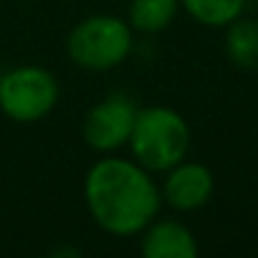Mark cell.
Instances as JSON below:
<instances>
[{
	"mask_svg": "<svg viewBox=\"0 0 258 258\" xmlns=\"http://www.w3.org/2000/svg\"><path fill=\"white\" fill-rule=\"evenodd\" d=\"M135 162L150 172H167L185 160L190 150V126L185 116L170 106L137 109L135 126L129 135Z\"/></svg>",
	"mask_w": 258,
	"mask_h": 258,
	"instance_id": "obj_2",
	"label": "cell"
},
{
	"mask_svg": "<svg viewBox=\"0 0 258 258\" xmlns=\"http://www.w3.org/2000/svg\"><path fill=\"white\" fill-rule=\"evenodd\" d=\"M180 11V0H132L129 3V26L140 33L165 31Z\"/></svg>",
	"mask_w": 258,
	"mask_h": 258,
	"instance_id": "obj_9",
	"label": "cell"
},
{
	"mask_svg": "<svg viewBox=\"0 0 258 258\" xmlns=\"http://www.w3.org/2000/svg\"><path fill=\"white\" fill-rule=\"evenodd\" d=\"M213 190H215L213 172L200 162L182 160L167 170V177L162 185V198L175 210H198L210 200Z\"/></svg>",
	"mask_w": 258,
	"mask_h": 258,
	"instance_id": "obj_6",
	"label": "cell"
},
{
	"mask_svg": "<svg viewBox=\"0 0 258 258\" xmlns=\"http://www.w3.org/2000/svg\"><path fill=\"white\" fill-rule=\"evenodd\" d=\"M137 116V104L126 96H109L94 104L81 124L84 142L94 152H114L129 142Z\"/></svg>",
	"mask_w": 258,
	"mask_h": 258,
	"instance_id": "obj_5",
	"label": "cell"
},
{
	"mask_svg": "<svg viewBox=\"0 0 258 258\" xmlns=\"http://www.w3.org/2000/svg\"><path fill=\"white\" fill-rule=\"evenodd\" d=\"M180 6L203 26L220 28L240 18L245 0H180Z\"/></svg>",
	"mask_w": 258,
	"mask_h": 258,
	"instance_id": "obj_10",
	"label": "cell"
},
{
	"mask_svg": "<svg viewBox=\"0 0 258 258\" xmlns=\"http://www.w3.org/2000/svg\"><path fill=\"white\" fill-rule=\"evenodd\" d=\"M58 104V81L48 69L18 66L0 76V109L18 124H31Z\"/></svg>",
	"mask_w": 258,
	"mask_h": 258,
	"instance_id": "obj_4",
	"label": "cell"
},
{
	"mask_svg": "<svg viewBox=\"0 0 258 258\" xmlns=\"http://www.w3.org/2000/svg\"><path fill=\"white\" fill-rule=\"evenodd\" d=\"M225 53L238 69H258V21L235 18L228 23Z\"/></svg>",
	"mask_w": 258,
	"mask_h": 258,
	"instance_id": "obj_8",
	"label": "cell"
},
{
	"mask_svg": "<svg viewBox=\"0 0 258 258\" xmlns=\"http://www.w3.org/2000/svg\"><path fill=\"white\" fill-rule=\"evenodd\" d=\"M66 51L69 58L86 71L114 69L132 51V26L109 13L89 16L69 33Z\"/></svg>",
	"mask_w": 258,
	"mask_h": 258,
	"instance_id": "obj_3",
	"label": "cell"
},
{
	"mask_svg": "<svg viewBox=\"0 0 258 258\" xmlns=\"http://www.w3.org/2000/svg\"><path fill=\"white\" fill-rule=\"evenodd\" d=\"M140 250L147 258H195L198 243L187 225L177 220H152L142 228Z\"/></svg>",
	"mask_w": 258,
	"mask_h": 258,
	"instance_id": "obj_7",
	"label": "cell"
},
{
	"mask_svg": "<svg viewBox=\"0 0 258 258\" xmlns=\"http://www.w3.org/2000/svg\"><path fill=\"white\" fill-rule=\"evenodd\" d=\"M84 198L94 223L111 235H137L160 213V187L135 160L101 157L84 180Z\"/></svg>",
	"mask_w": 258,
	"mask_h": 258,
	"instance_id": "obj_1",
	"label": "cell"
}]
</instances>
